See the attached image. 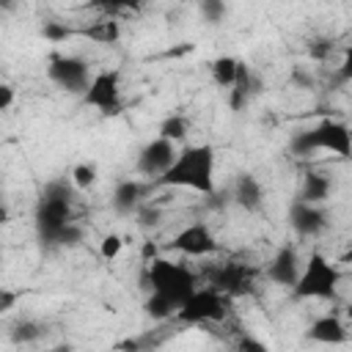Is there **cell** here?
Masks as SVG:
<instances>
[{
  "label": "cell",
  "mask_w": 352,
  "mask_h": 352,
  "mask_svg": "<svg viewBox=\"0 0 352 352\" xmlns=\"http://www.w3.org/2000/svg\"><path fill=\"white\" fill-rule=\"evenodd\" d=\"M38 336H41V330H38V324H33V322H19V324L14 327V333H11V338H14L16 344L36 341Z\"/></svg>",
  "instance_id": "obj_28"
},
{
  "label": "cell",
  "mask_w": 352,
  "mask_h": 352,
  "mask_svg": "<svg viewBox=\"0 0 352 352\" xmlns=\"http://www.w3.org/2000/svg\"><path fill=\"white\" fill-rule=\"evenodd\" d=\"M82 239V231L74 226V223H69L60 234H58V239H55V245H77Z\"/></svg>",
  "instance_id": "obj_30"
},
{
  "label": "cell",
  "mask_w": 352,
  "mask_h": 352,
  "mask_svg": "<svg viewBox=\"0 0 352 352\" xmlns=\"http://www.w3.org/2000/svg\"><path fill=\"white\" fill-rule=\"evenodd\" d=\"M121 248H124V239H121L118 234H104L102 242H99V256H102L104 261H113V258L121 253Z\"/></svg>",
  "instance_id": "obj_27"
},
{
  "label": "cell",
  "mask_w": 352,
  "mask_h": 352,
  "mask_svg": "<svg viewBox=\"0 0 352 352\" xmlns=\"http://www.w3.org/2000/svg\"><path fill=\"white\" fill-rule=\"evenodd\" d=\"M258 91H261V88H258V77L250 72V66H248L245 60H239V63H236L234 82L228 85V107L239 113Z\"/></svg>",
  "instance_id": "obj_14"
},
{
  "label": "cell",
  "mask_w": 352,
  "mask_h": 352,
  "mask_svg": "<svg viewBox=\"0 0 352 352\" xmlns=\"http://www.w3.org/2000/svg\"><path fill=\"white\" fill-rule=\"evenodd\" d=\"M176 160V143H170V140H165V138H154V140H148L143 148H140V154H138V173L140 176H146V179H157V176H162L165 170H168V165Z\"/></svg>",
  "instance_id": "obj_10"
},
{
  "label": "cell",
  "mask_w": 352,
  "mask_h": 352,
  "mask_svg": "<svg viewBox=\"0 0 352 352\" xmlns=\"http://www.w3.org/2000/svg\"><path fill=\"white\" fill-rule=\"evenodd\" d=\"M289 226L300 234V236H319L327 226V212L319 204H308V201H294L289 206Z\"/></svg>",
  "instance_id": "obj_12"
},
{
  "label": "cell",
  "mask_w": 352,
  "mask_h": 352,
  "mask_svg": "<svg viewBox=\"0 0 352 352\" xmlns=\"http://www.w3.org/2000/svg\"><path fill=\"white\" fill-rule=\"evenodd\" d=\"M289 151L294 157H305L311 151H333L338 157H349V151H352L349 126L338 118H322L316 126L297 132L289 143Z\"/></svg>",
  "instance_id": "obj_3"
},
{
  "label": "cell",
  "mask_w": 352,
  "mask_h": 352,
  "mask_svg": "<svg viewBox=\"0 0 352 352\" xmlns=\"http://www.w3.org/2000/svg\"><path fill=\"white\" fill-rule=\"evenodd\" d=\"M234 201L245 209V212H258L264 204V187L253 173H239L236 184H234Z\"/></svg>",
  "instance_id": "obj_16"
},
{
  "label": "cell",
  "mask_w": 352,
  "mask_h": 352,
  "mask_svg": "<svg viewBox=\"0 0 352 352\" xmlns=\"http://www.w3.org/2000/svg\"><path fill=\"white\" fill-rule=\"evenodd\" d=\"M236 58H231V55H220V58H214L212 63H209V69H212V80H214V85H220V88H228L231 82H234V74H236Z\"/></svg>",
  "instance_id": "obj_20"
},
{
  "label": "cell",
  "mask_w": 352,
  "mask_h": 352,
  "mask_svg": "<svg viewBox=\"0 0 352 352\" xmlns=\"http://www.w3.org/2000/svg\"><path fill=\"white\" fill-rule=\"evenodd\" d=\"M253 280H256V270L248 267V264H239V261H228V264H220L212 275H209V286L223 292L226 297H242L253 289Z\"/></svg>",
  "instance_id": "obj_9"
},
{
  "label": "cell",
  "mask_w": 352,
  "mask_h": 352,
  "mask_svg": "<svg viewBox=\"0 0 352 352\" xmlns=\"http://www.w3.org/2000/svg\"><path fill=\"white\" fill-rule=\"evenodd\" d=\"M72 223V190L66 182H50L36 204V231L38 239L55 245L58 234Z\"/></svg>",
  "instance_id": "obj_2"
},
{
  "label": "cell",
  "mask_w": 352,
  "mask_h": 352,
  "mask_svg": "<svg viewBox=\"0 0 352 352\" xmlns=\"http://www.w3.org/2000/svg\"><path fill=\"white\" fill-rule=\"evenodd\" d=\"M297 275H300V256H297L294 245L278 248V253L267 264V278L278 286H294Z\"/></svg>",
  "instance_id": "obj_13"
},
{
  "label": "cell",
  "mask_w": 352,
  "mask_h": 352,
  "mask_svg": "<svg viewBox=\"0 0 352 352\" xmlns=\"http://www.w3.org/2000/svg\"><path fill=\"white\" fill-rule=\"evenodd\" d=\"M157 256H160V248H157V242L146 239V242H143V248H140V258L148 264V261H151V258H157Z\"/></svg>",
  "instance_id": "obj_34"
},
{
  "label": "cell",
  "mask_w": 352,
  "mask_h": 352,
  "mask_svg": "<svg viewBox=\"0 0 352 352\" xmlns=\"http://www.w3.org/2000/svg\"><path fill=\"white\" fill-rule=\"evenodd\" d=\"M82 104L99 110L102 116H118L124 110L118 72H99V74H94L88 80V85H85V91H82Z\"/></svg>",
  "instance_id": "obj_7"
},
{
  "label": "cell",
  "mask_w": 352,
  "mask_h": 352,
  "mask_svg": "<svg viewBox=\"0 0 352 352\" xmlns=\"http://www.w3.org/2000/svg\"><path fill=\"white\" fill-rule=\"evenodd\" d=\"M146 184H140L138 179H121L113 190V209L118 214H135V209L143 204L146 195Z\"/></svg>",
  "instance_id": "obj_15"
},
{
  "label": "cell",
  "mask_w": 352,
  "mask_h": 352,
  "mask_svg": "<svg viewBox=\"0 0 352 352\" xmlns=\"http://www.w3.org/2000/svg\"><path fill=\"white\" fill-rule=\"evenodd\" d=\"M330 50H333V44H330L327 38H319V41H314V44H311V50H308V52H311V58L324 60V58L330 55Z\"/></svg>",
  "instance_id": "obj_31"
},
{
  "label": "cell",
  "mask_w": 352,
  "mask_h": 352,
  "mask_svg": "<svg viewBox=\"0 0 352 352\" xmlns=\"http://www.w3.org/2000/svg\"><path fill=\"white\" fill-rule=\"evenodd\" d=\"M80 33H82L85 38H91V41H99V44H116V41L121 38V28H118V22H116L113 16H107V19H102V22H94V25L82 28Z\"/></svg>",
  "instance_id": "obj_19"
},
{
  "label": "cell",
  "mask_w": 352,
  "mask_h": 352,
  "mask_svg": "<svg viewBox=\"0 0 352 352\" xmlns=\"http://www.w3.org/2000/svg\"><path fill=\"white\" fill-rule=\"evenodd\" d=\"M236 346H239V349H253V352H267V346H264L261 341H253V338H239Z\"/></svg>",
  "instance_id": "obj_35"
},
{
  "label": "cell",
  "mask_w": 352,
  "mask_h": 352,
  "mask_svg": "<svg viewBox=\"0 0 352 352\" xmlns=\"http://www.w3.org/2000/svg\"><path fill=\"white\" fill-rule=\"evenodd\" d=\"M16 6V0H0V8H14Z\"/></svg>",
  "instance_id": "obj_36"
},
{
  "label": "cell",
  "mask_w": 352,
  "mask_h": 352,
  "mask_svg": "<svg viewBox=\"0 0 352 352\" xmlns=\"http://www.w3.org/2000/svg\"><path fill=\"white\" fill-rule=\"evenodd\" d=\"M330 190H333L330 176H324V173H319V170H308L305 179H302V192H300V198L308 201V204H322V201H327Z\"/></svg>",
  "instance_id": "obj_18"
},
{
  "label": "cell",
  "mask_w": 352,
  "mask_h": 352,
  "mask_svg": "<svg viewBox=\"0 0 352 352\" xmlns=\"http://www.w3.org/2000/svg\"><path fill=\"white\" fill-rule=\"evenodd\" d=\"M154 187H187L204 195L214 192V148L209 143L187 146L176 154L162 176L151 182Z\"/></svg>",
  "instance_id": "obj_1"
},
{
  "label": "cell",
  "mask_w": 352,
  "mask_h": 352,
  "mask_svg": "<svg viewBox=\"0 0 352 352\" xmlns=\"http://www.w3.org/2000/svg\"><path fill=\"white\" fill-rule=\"evenodd\" d=\"M135 214H138V223L146 226V228L160 223V209H151V206H143V204H140V206L135 209Z\"/></svg>",
  "instance_id": "obj_29"
},
{
  "label": "cell",
  "mask_w": 352,
  "mask_h": 352,
  "mask_svg": "<svg viewBox=\"0 0 352 352\" xmlns=\"http://www.w3.org/2000/svg\"><path fill=\"white\" fill-rule=\"evenodd\" d=\"M228 300L223 292L206 286V289H192V294L179 305L173 314L182 324H209V322H223L228 314Z\"/></svg>",
  "instance_id": "obj_6"
},
{
  "label": "cell",
  "mask_w": 352,
  "mask_h": 352,
  "mask_svg": "<svg viewBox=\"0 0 352 352\" xmlns=\"http://www.w3.org/2000/svg\"><path fill=\"white\" fill-rule=\"evenodd\" d=\"M160 138L170 140V143H182L187 138V118L184 116H168L160 121Z\"/></svg>",
  "instance_id": "obj_21"
},
{
  "label": "cell",
  "mask_w": 352,
  "mask_h": 352,
  "mask_svg": "<svg viewBox=\"0 0 352 352\" xmlns=\"http://www.w3.org/2000/svg\"><path fill=\"white\" fill-rule=\"evenodd\" d=\"M14 99H16L14 88H11V85H6V82H0V113H3V110H8V107L14 104Z\"/></svg>",
  "instance_id": "obj_32"
},
{
  "label": "cell",
  "mask_w": 352,
  "mask_h": 352,
  "mask_svg": "<svg viewBox=\"0 0 352 352\" xmlns=\"http://www.w3.org/2000/svg\"><path fill=\"white\" fill-rule=\"evenodd\" d=\"M72 182H74V187L88 190V187L96 182V165H94V162H80V165H74V168H72Z\"/></svg>",
  "instance_id": "obj_24"
},
{
  "label": "cell",
  "mask_w": 352,
  "mask_h": 352,
  "mask_svg": "<svg viewBox=\"0 0 352 352\" xmlns=\"http://www.w3.org/2000/svg\"><path fill=\"white\" fill-rule=\"evenodd\" d=\"M338 283H341V270L327 256L314 250V253H308L305 267H300V275L292 289H294V297H300V300H308V297L333 300L338 292Z\"/></svg>",
  "instance_id": "obj_5"
},
{
  "label": "cell",
  "mask_w": 352,
  "mask_h": 352,
  "mask_svg": "<svg viewBox=\"0 0 352 352\" xmlns=\"http://www.w3.org/2000/svg\"><path fill=\"white\" fill-rule=\"evenodd\" d=\"M77 30H72L69 25H63V22H44V28H41V36L47 38V41H52V44H58V41H66V38H72Z\"/></svg>",
  "instance_id": "obj_25"
},
{
  "label": "cell",
  "mask_w": 352,
  "mask_h": 352,
  "mask_svg": "<svg viewBox=\"0 0 352 352\" xmlns=\"http://www.w3.org/2000/svg\"><path fill=\"white\" fill-rule=\"evenodd\" d=\"M146 0H96V6L110 16V14H118V11H138L143 8Z\"/></svg>",
  "instance_id": "obj_26"
},
{
  "label": "cell",
  "mask_w": 352,
  "mask_h": 352,
  "mask_svg": "<svg viewBox=\"0 0 352 352\" xmlns=\"http://www.w3.org/2000/svg\"><path fill=\"white\" fill-rule=\"evenodd\" d=\"M195 3H198L201 16H204L209 25L223 22V19H226V14H228V3H226V0H195Z\"/></svg>",
  "instance_id": "obj_23"
},
{
  "label": "cell",
  "mask_w": 352,
  "mask_h": 352,
  "mask_svg": "<svg viewBox=\"0 0 352 352\" xmlns=\"http://www.w3.org/2000/svg\"><path fill=\"white\" fill-rule=\"evenodd\" d=\"M146 286H148L151 292L168 297V300L176 305V311H179V305H182V302L192 294V289H195V275H192L184 264H176V261H170V258L157 256V258H151V261L146 264Z\"/></svg>",
  "instance_id": "obj_4"
},
{
  "label": "cell",
  "mask_w": 352,
  "mask_h": 352,
  "mask_svg": "<svg viewBox=\"0 0 352 352\" xmlns=\"http://www.w3.org/2000/svg\"><path fill=\"white\" fill-rule=\"evenodd\" d=\"M308 338L319 341V344H344L346 341V327L338 316H319L314 319V324L308 327Z\"/></svg>",
  "instance_id": "obj_17"
},
{
  "label": "cell",
  "mask_w": 352,
  "mask_h": 352,
  "mask_svg": "<svg viewBox=\"0 0 352 352\" xmlns=\"http://www.w3.org/2000/svg\"><path fill=\"white\" fill-rule=\"evenodd\" d=\"M146 314L151 316V319H157V322H162V319H170L173 314H176V305L168 300V297H162V294H157V292H151L148 294V300H146Z\"/></svg>",
  "instance_id": "obj_22"
},
{
  "label": "cell",
  "mask_w": 352,
  "mask_h": 352,
  "mask_svg": "<svg viewBox=\"0 0 352 352\" xmlns=\"http://www.w3.org/2000/svg\"><path fill=\"white\" fill-rule=\"evenodd\" d=\"M0 223H8V212H6V206H0Z\"/></svg>",
  "instance_id": "obj_37"
},
{
  "label": "cell",
  "mask_w": 352,
  "mask_h": 352,
  "mask_svg": "<svg viewBox=\"0 0 352 352\" xmlns=\"http://www.w3.org/2000/svg\"><path fill=\"white\" fill-rule=\"evenodd\" d=\"M170 248L184 256H209L217 250V239L206 223H190L170 239Z\"/></svg>",
  "instance_id": "obj_11"
},
{
  "label": "cell",
  "mask_w": 352,
  "mask_h": 352,
  "mask_svg": "<svg viewBox=\"0 0 352 352\" xmlns=\"http://www.w3.org/2000/svg\"><path fill=\"white\" fill-rule=\"evenodd\" d=\"M16 292H11V289H0V314H6V311H11L14 305H16Z\"/></svg>",
  "instance_id": "obj_33"
},
{
  "label": "cell",
  "mask_w": 352,
  "mask_h": 352,
  "mask_svg": "<svg viewBox=\"0 0 352 352\" xmlns=\"http://www.w3.org/2000/svg\"><path fill=\"white\" fill-rule=\"evenodd\" d=\"M47 74L55 85H60L63 91H72V94L85 91V85L91 80L88 63L82 58H74V55H52Z\"/></svg>",
  "instance_id": "obj_8"
}]
</instances>
